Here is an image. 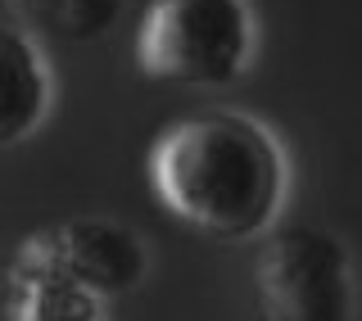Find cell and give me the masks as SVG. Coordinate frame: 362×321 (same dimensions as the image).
Here are the masks:
<instances>
[{"label": "cell", "mask_w": 362, "mask_h": 321, "mask_svg": "<svg viewBox=\"0 0 362 321\" xmlns=\"http://www.w3.org/2000/svg\"><path fill=\"white\" fill-rule=\"evenodd\" d=\"M23 28L59 41H100L118 28L132 0H9Z\"/></svg>", "instance_id": "7"}, {"label": "cell", "mask_w": 362, "mask_h": 321, "mask_svg": "<svg viewBox=\"0 0 362 321\" xmlns=\"http://www.w3.org/2000/svg\"><path fill=\"white\" fill-rule=\"evenodd\" d=\"M5 109H0V141L18 145L50 118L54 109V73L37 45L32 28L5 23Z\"/></svg>", "instance_id": "6"}, {"label": "cell", "mask_w": 362, "mask_h": 321, "mask_svg": "<svg viewBox=\"0 0 362 321\" xmlns=\"http://www.w3.org/2000/svg\"><path fill=\"white\" fill-rule=\"evenodd\" d=\"M150 186L190 231L209 240H254L281 226L290 154L254 113L204 109L154 136Z\"/></svg>", "instance_id": "1"}, {"label": "cell", "mask_w": 362, "mask_h": 321, "mask_svg": "<svg viewBox=\"0 0 362 321\" xmlns=\"http://www.w3.org/2000/svg\"><path fill=\"white\" fill-rule=\"evenodd\" d=\"M263 321H358V272L344 235L313 222H281L254 262Z\"/></svg>", "instance_id": "3"}, {"label": "cell", "mask_w": 362, "mask_h": 321, "mask_svg": "<svg viewBox=\"0 0 362 321\" xmlns=\"http://www.w3.org/2000/svg\"><path fill=\"white\" fill-rule=\"evenodd\" d=\"M14 258L54 267L64 276L90 285L105 299L132 294L150 276V240L136 226L118 222V217H100V213L68 217V222H54V226L23 235Z\"/></svg>", "instance_id": "4"}, {"label": "cell", "mask_w": 362, "mask_h": 321, "mask_svg": "<svg viewBox=\"0 0 362 321\" xmlns=\"http://www.w3.org/2000/svg\"><path fill=\"white\" fill-rule=\"evenodd\" d=\"M5 317L9 321H113L105 294L28 258H9Z\"/></svg>", "instance_id": "5"}, {"label": "cell", "mask_w": 362, "mask_h": 321, "mask_svg": "<svg viewBox=\"0 0 362 321\" xmlns=\"http://www.w3.org/2000/svg\"><path fill=\"white\" fill-rule=\"evenodd\" d=\"M132 54L150 82L231 86L258 59V9L249 0H150Z\"/></svg>", "instance_id": "2"}]
</instances>
